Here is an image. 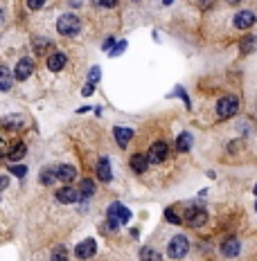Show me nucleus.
<instances>
[{
    "mask_svg": "<svg viewBox=\"0 0 257 261\" xmlns=\"http://www.w3.org/2000/svg\"><path fill=\"white\" fill-rule=\"evenodd\" d=\"M7 182H9V180H7L5 176H0V189H5V187H7Z\"/></svg>",
    "mask_w": 257,
    "mask_h": 261,
    "instance_id": "nucleus-33",
    "label": "nucleus"
},
{
    "mask_svg": "<svg viewBox=\"0 0 257 261\" xmlns=\"http://www.w3.org/2000/svg\"><path fill=\"white\" fill-rule=\"evenodd\" d=\"M140 261H162L161 252L154 250V248H142L140 250Z\"/></svg>",
    "mask_w": 257,
    "mask_h": 261,
    "instance_id": "nucleus-18",
    "label": "nucleus"
},
{
    "mask_svg": "<svg viewBox=\"0 0 257 261\" xmlns=\"http://www.w3.org/2000/svg\"><path fill=\"white\" fill-rule=\"evenodd\" d=\"M239 250H241V243H239V239H235V236H230V239H225L224 243H221V252H224V257H228V259L237 257Z\"/></svg>",
    "mask_w": 257,
    "mask_h": 261,
    "instance_id": "nucleus-8",
    "label": "nucleus"
},
{
    "mask_svg": "<svg viewBox=\"0 0 257 261\" xmlns=\"http://www.w3.org/2000/svg\"><path fill=\"white\" fill-rule=\"evenodd\" d=\"M147 165H149V158H147V155H140V153L131 155V169L133 171L142 174V171H147Z\"/></svg>",
    "mask_w": 257,
    "mask_h": 261,
    "instance_id": "nucleus-15",
    "label": "nucleus"
},
{
    "mask_svg": "<svg viewBox=\"0 0 257 261\" xmlns=\"http://www.w3.org/2000/svg\"><path fill=\"white\" fill-rule=\"evenodd\" d=\"M228 5H239V0H225Z\"/></svg>",
    "mask_w": 257,
    "mask_h": 261,
    "instance_id": "nucleus-34",
    "label": "nucleus"
},
{
    "mask_svg": "<svg viewBox=\"0 0 257 261\" xmlns=\"http://www.w3.org/2000/svg\"><path fill=\"white\" fill-rule=\"evenodd\" d=\"M255 25V14L253 11H239L235 16V27L237 29H248Z\"/></svg>",
    "mask_w": 257,
    "mask_h": 261,
    "instance_id": "nucleus-10",
    "label": "nucleus"
},
{
    "mask_svg": "<svg viewBox=\"0 0 257 261\" xmlns=\"http://www.w3.org/2000/svg\"><path fill=\"white\" fill-rule=\"evenodd\" d=\"M43 5H45V0H27V7H30V9H41Z\"/></svg>",
    "mask_w": 257,
    "mask_h": 261,
    "instance_id": "nucleus-28",
    "label": "nucleus"
},
{
    "mask_svg": "<svg viewBox=\"0 0 257 261\" xmlns=\"http://www.w3.org/2000/svg\"><path fill=\"white\" fill-rule=\"evenodd\" d=\"M57 180V169H43L41 171V182L43 185H50V182Z\"/></svg>",
    "mask_w": 257,
    "mask_h": 261,
    "instance_id": "nucleus-21",
    "label": "nucleus"
},
{
    "mask_svg": "<svg viewBox=\"0 0 257 261\" xmlns=\"http://www.w3.org/2000/svg\"><path fill=\"white\" fill-rule=\"evenodd\" d=\"M93 86H95V84H88V86H84V95H91V92H93Z\"/></svg>",
    "mask_w": 257,
    "mask_h": 261,
    "instance_id": "nucleus-32",
    "label": "nucleus"
},
{
    "mask_svg": "<svg viewBox=\"0 0 257 261\" xmlns=\"http://www.w3.org/2000/svg\"><path fill=\"white\" fill-rule=\"evenodd\" d=\"M255 43H257V38H255V36L244 38V43H241V52H251V50L255 48Z\"/></svg>",
    "mask_w": 257,
    "mask_h": 261,
    "instance_id": "nucleus-23",
    "label": "nucleus"
},
{
    "mask_svg": "<svg viewBox=\"0 0 257 261\" xmlns=\"http://www.w3.org/2000/svg\"><path fill=\"white\" fill-rule=\"evenodd\" d=\"M95 252H97L95 239H86L75 248V255L79 257V259H91V257H95Z\"/></svg>",
    "mask_w": 257,
    "mask_h": 261,
    "instance_id": "nucleus-6",
    "label": "nucleus"
},
{
    "mask_svg": "<svg viewBox=\"0 0 257 261\" xmlns=\"http://www.w3.org/2000/svg\"><path fill=\"white\" fill-rule=\"evenodd\" d=\"M128 219H131V212L124 207L122 203H113L108 207V223H111V228H115L120 223H127Z\"/></svg>",
    "mask_w": 257,
    "mask_h": 261,
    "instance_id": "nucleus-4",
    "label": "nucleus"
},
{
    "mask_svg": "<svg viewBox=\"0 0 257 261\" xmlns=\"http://www.w3.org/2000/svg\"><path fill=\"white\" fill-rule=\"evenodd\" d=\"M237 111H239V99H237V97H232V95L221 97L219 104H217V115H219V119L232 117Z\"/></svg>",
    "mask_w": 257,
    "mask_h": 261,
    "instance_id": "nucleus-1",
    "label": "nucleus"
},
{
    "mask_svg": "<svg viewBox=\"0 0 257 261\" xmlns=\"http://www.w3.org/2000/svg\"><path fill=\"white\" fill-rule=\"evenodd\" d=\"M176 149L178 151H190V149H192V135H190V133H181V135H178Z\"/></svg>",
    "mask_w": 257,
    "mask_h": 261,
    "instance_id": "nucleus-19",
    "label": "nucleus"
},
{
    "mask_svg": "<svg viewBox=\"0 0 257 261\" xmlns=\"http://www.w3.org/2000/svg\"><path fill=\"white\" fill-rule=\"evenodd\" d=\"M255 209H257V203H255Z\"/></svg>",
    "mask_w": 257,
    "mask_h": 261,
    "instance_id": "nucleus-37",
    "label": "nucleus"
},
{
    "mask_svg": "<svg viewBox=\"0 0 257 261\" xmlns=\"http://www.w3.org/2000/svg\"><path fill=\"white\" fill-rule=\"evenodd\" d=\"M25 153H27V146H25V144H16V146H11L9 158H11V160H21Z\"/></svg>",
    "mask_w": 257,
    "mask_h": 261,
    "instance_id": "nucleus-20",
    "label": "nucleus"
},
{
    "mask_svg": "<svg viewBox=\"0 0 257 261\" xmlns=\"http://www.w3.org/2000/svg\"><path fill=\"white\" fill-rule=\"evenodd\" d=\"M34 72V61L32 59H21L16 65V70H14V77H16L18 81H25L27 77H32Z\"/></svg>",
    "mask_w": 257,
    "mask_h": 261,
    "instance_id": "nucleus-7",
    "label": "nucleus"
},
{
    "mask_svg": "<svg viewBox=\"0 0 257 261\" xmlns=\"http://www.w3.org/2000/svg\"><path fill=\"white\" fill-rule=\"evenodd\" d=\"M165 5H171V0H165Z\"/></svg>",
    "mask_w": 257,
    "mask_h": 261,
    "instance_id": "nucleus-35",
    "label": "nucleus"
},
{
    "mask_svg": "<svg viewBox=\"0 0 257 261\" xmlns=\"http://www.w3.org/2000/svg\"><path fill=\"white\" fill-rule=\"evenodd\" d=\"M97 79H99V68H93L88 75V84H97Z\"/></svg>",
    "mask_w": 257,
    "mask_h": 261,
    "instance_id": "nucleus-29",
    "label": "nucleus"
},
{
    "mask_svg": "<svg viewBox=\"0 0 257 261\" xmlns=\"http://www.w3.org/2000/svg\"><path fill=\"white\" fill-rule=\"evenodd\" d=\"M64 65H65V54L54 52V54H50V57H48V68L52 70V72H59V70H64Z\"/></svg>",
    "mask_w": 257,
    "mask_h": 261,
    "instance_id": "nucleus-13",
    "label": "nucleus"
},
{
    "mask_svg": "<svg viewBox=\"0 0 257 261\" xmlns=\"http://www.w3.org/2000/svg\"><path fill=\"white\" fill-rule=\"evenodd\" d=\"M113 43H115V38H106V43H104V48H106V50H111V48H113Z\"/></svg>",
    "mask_w": 257,
    "mask_h": 261,
    "instance_id": "nucleus-31",
    "label": "nucleus"
},
{
    "mask_svg": "<svg viewBox=\"0 0 257 261\" xmlns=\"http://www.w3.org/2000/svg\"><path fill=\"white\" fill-rule=\"evenodd\" d=\"M93 192H95L93 180H91V178H84V180H81V194H84V196H91Z\"/></svg>",
    "mask_w": 257,
    "mask_h": 261,
    "instance_id": "nucleus-22",
    "label": "nucleus"
},
{
    "mask_svg": "<svg viewBox=\"0 0 257 261\" xmlns=\"http://www.w3.org/2000/svg\"><path fill=\"white\" fill-rule=\"evenodd\" d=\"M9 171L14 174V176H18V178H23V176L27 174V169H25L23 165H11V167H9Z\"/></svg>",
    "mask_w": 257,
    "mask_h": 261,
    "instance_id": "nucleus-26",
    "label": "nucleus"
},
{
    "mask_svg": "<svg viewBox=\"0 0 257 261\" xmlns=\"http://www.w3.org/2000/svg\"><path fill=\"white\" fill-rule=\"evenodd\" d=\"M97 178L104 182L111 180V165H108V160L104 158V160H99V165H97Z\"/></svg>",
    "mask_w": 257,
    "mask_h": 261,
    "instance_id": "nucleus-17",
    "label": "nucleus"
},
{
    "mask_svg": "<svg viewBox=\"0 0 257 261\" xmlns=\"http://www.w3.org/2000/svg\"><path fill=\"white\" fill-rule=\"evenodd\" d=\"M79 18L75 16V14H65V16L59 18V23H57V29H59L61 36H75L77 32H79Z\"/></svg>",
    "mask_w": 257,
    "mask_h": 261,
    "instance_id": "nucleus-2",
    "label": "nucleus"
},
{
    "mask_svg": "<svg viewBox=\"0 0 257 261\" xmlns=\"http://www.w3.org/2000/svg\"><path fill=\"white\" fill-rule=\"evenodd\" d=\"M255 194H257V187H255Z\"/></svg>",
    "mask_w": 257,
    "mask_h": 261,
    "instance_id": "nucleus-36",
    "label": "nucleus"
},
{
    "mask_svg": "<svg viewBox=\"0 0 257 261\" xmlns=\"http://www.w3.org/2000/svg\"><path fill=\"white\" fill-rule=\"evenodd\" d=\"M97 2H99L102 7H115L118 5V0H97Z\"/></svg>",
    "mask_w": 257,
    "mask_h": 261,
    "instance_id": "nucleus-30",
    "label": "nucleus"
},
{
    "mask_svg": "<svg viewBox=\"0 0 257 261\" xmlns=\"http://www.w3.org/2000/svg\"><path fill=\"white\" fill-rule=\"evenodd\" d=\"M54 169H57V178L64 182H72L77 176L75 167H70V165H59V167H54Z\"/></svg>",
    "mask_w": 257,
    "mask_h": 261,
    "instance_id": "nucleus-12",
    "label": "nucleus"
},
{
    "mask_svg": "<svg viewBox=\"0 0 257 261\" xmlns=\"http://www.w3.org/2000/svg\"><path fill=\"white\" fill-rule=\"evenodd\" d=\"M165 216H167V221H169V223H174V225H178V223H181V216H178V214L174 212L171 207L165 212Z\"/></svg>",
    "mask_w": 257,
    "mask_h": 261,
    "instance_id": "nucleus-25",
    "label": "nucleus"
},
{
    "mask_svg": "<svg viewBox=\"0 0 257 261\" xmlns=\"http://www.w3.org/2000/svg\"><path fill=\"white\" fill-rule=\"evenodd\" d=\"M124 50H127V41H118V45H115V48H113V57H115V54H122Z\"/></svg>",
    "mask_w": 257,
    "mask_h": 261,
    "instance_id": "nucleus-27",
    "label": "nucleus"
},
{
    "mask_svg": "<svg viewBox=\"0 0 257 261\" xmlns=\"http://www.w3.org/2000/svg\"><path fill=\"white\" fill-rule=\"evenodd\" d=\"M11 84H14V77H11L9 68L0 65V90H9Z\"/></svg>",
    "mask_w": 257,
    "mask_h": 261,
    "instance_id": "nucleus-16",
    "label": "nucleus"
},
{
    "mask_svg": "<svg viewBox=\"0 0 257 261\" xmlns=\"http://www.w3.org/2000/svg\"><path fill=\"white\" fill-rule=\"evenodd\" d=\"M57 201L59 203H77L79 201V192L72 189V187H61L57 192Z\"/></svg>",
    "mask_w": 257,
    "mask_h": 261,
    "instance_id": "nucleus-11",
    "label": "nucleus"
},
{
    "mask_svg": "<svg viewBox=\"0 0 257 261\" xmlns=\"http://www.w3.org/2000/svg\"><path fill=\"white\" fill-rule=\"evenodd\" d=\"M133 138V128H127V126H118L115 128V142L120 144V146H127L128 140Z\"/></svg>",
    "mask_w": 257,
    "mask_h": 261,
    "instance_id": "nucleus-14",
    "label": "nucleus"
},
{
    "mask_svg": "<svg viewBox=\"0 0 257 261\" xmlns=\"http://www.w3.org/2000/svg\"><path fill=\"white\" fill-rule=\"evenodd\" d=\"M190 250V243H188V236H174V239L169 241V245H167V255L171 257V259H183V257L188 255Z\"/></svg>",
    "mask_w": 257,
    "mask_h": 261,
    "instance_id": "nucleus-3",
    "label": "nucleus"
},
{
    "mask_svg": "<svg viewBox=\"0 0 257 261\" xmlns=\"http://www.w3.org/2000/svg\"><path fill=\"white\" fill-rule=\"evenodd\" d=\"M52 261H68V250L65 248H57L52 255Z\"/></svg>",
    "mask_w": 257,
    "mask_h": 261,
    "instance_id": "nucleus-24",
    "label": "nucleus"
},
{
    "mask_svg": "<svg viewBox=\"0 0 257 261\" xmlns=\"http://www.w3.org/2000/svg\"><path fill=\"white\" fill-rule=\"evenodd\" d=\"M147 158H149L151 165L162 162L167 158V144L165 142H154L151 144V149H149V153H147Z\"/></svg>",
    "mask_w": 257,
    "mask_h": 261,
    "instance_id": "nucleus-5",
    "label": "nucleus"
},
{
    "mask_svg": "<svg viewBox=\"0 0 257 261\" xmlns=\"http://www.w3.org/2000/svg\"><path fill=\"white\" fill-rule=\"evenodd\" d=\"M185 221H188L192 228H201V225H205V221H208V214H205V209H190Z\"/></svg>",
    "mask_w": 257,
    "mask_h": 261,
    "instance_id": "nucleus-9",
    "label": "nucleus"
}]
</instances>
